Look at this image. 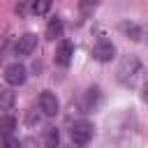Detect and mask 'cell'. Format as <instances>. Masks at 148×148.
I'll list each match as a JSON object with an SVG mask.
<instances>
[{
  "label": "cell",
  "instance_id": "cell-13",
  "mask_svg": "<svg viewBox=\"0 0 148 148\" xmlns=\"http://www.w3.org/2000/svg\"><path fill=\"white\" fill-rule=\"evenodd\" d=\"M60 146V132L58 127H46L44 130V148H58Z\"/></svg>",
  "mask_w": 148,
  "mask_h": 148
},
{
  "label": "cell",
  "instance_id": "cell-17",
  "mask_svg": "<svg viewBox=\"0 0 148 148\" xmlns=\"http://www.w3.org/2000/svg\"><path fill=\"white\" fill-rule=\"evenodd\" d=\"M28 123H30V125H35V123H39V116H35V113L30 111V113H28Z\"/></svg>",
  "mask_w": 148,
  "mask_h": 148
},
{
  "label": "cell",
  "instance_id": "cell-8",
  "mask_svg": "<svg viewBox=\"0 0 148 148\" xmlns=\"http://www.w3.org/2000/svg\"><path fill=\"white\" fill-rule=\"evenodd\" d=\"M35 46H37V35H35V32H25V35H21L18 42L14 44V53H16V56H30V53L35 51Z\"/></svg>",
  "mask_w": 148,
  "mask_h": 148
},
{
  "label": "cell",
  "instance_id": "cell-2",
  "mask_svg": "<svg viewBox=\"0 0 148 148\" xmlns=\"http://www.w3.org/2000/svg\"><path fill=\"white\" fill-rule=\"evenodd\" d=\"M69 136H72V143L76 146H88L95 136V127L90 120H76L69 130Z\"/></svg>",
  "mask_w": 148,
  "mask_h": 148
},
{
  "label": "cell",
  "instance_id": "cell-12",
  "mask_svg": "<svg viewBox=\"0 0 148 148\" xmlns=\"http://www.w3.org/2000/svg\"><path fill=\"white\" fill-rule=\"evenodd\" d=\"M14 104H16V95L9 88H2L0 90V111H12Z\"/></svg>",
  "mask_w": 148,
  "mask_h": 148
},
{
  "label": "cell",
  "instance_id": "cell-9",
  "mask_svg": "<svg viewBox=\"0 0 148 148\" xmlns=\"http://www.w3.org/2000/svg\"><path fill=\"white\" fill-rule=\"evenodd\" d=\"M118 28H120V32H123L127 39H132V42H141V37H143L141 25H136V23H132V21H123Z\"/></svg>",
  "mask_w": 148,
  "mask_h": 148
},
{
  "label": "cell",
  "instance_id": "cell-7",
  "mask_svg": "<svg viewBox=\"0 0 148 148\" xmlns=\"http://www.w3.org/2000/svg\"><path fill=\"white\" fill-rule=\"evenodd\" d=\"M72 58H74V44H72V42H67V39H62V42L56 46L53 60H56V65H58V67H69Z\"/></svg>",
  "mask_w": 148,
  "mask_h": 148
},
{
  "label": "cell",
  "instance_id": "cell-16",
  "mask_svg": "<svg viewBox=\"0 0 148 148\" xmlns=\"http://www.w3.org/2000/svg\"><path fill=\"white\" fill-rule=\"evenodd\" d=\"M0 148H21V143H18L14 136H7V139L2 141V146H0Z\"/></svg>",
  "mask_w": 148,
  "mask_h": 148
},
{
  "label": "cell",
  "instance_id": "cell-4",
  "mask_svg": "<svg viewBox=\"0 0 148 148\" xmlns=\"http://www.w3.org/2000/svg\"><path fill=\"white\" fill-rule=\"evenodd\" d=\"M5 81H7V86H23L25 83V79H28V69H25V65H21V62H12V65H7L5 67Z\"/></svg>",
  "mask_w": 148,
  "mask_h": 148
},
{
  "label": "cell",
  "instance_id": "cell-3",
  "mask_svg": "<svg viewBox=\"0 0 148 148\" xmlns=\"http://www.w3.org/2000/svg\"><path fill=\"white\" fill-rule=\"evenodd\" d=\"M102 104V90L97 86H90L81 92L79 97V106H81V113H95Z\"/></svg>",
  "mask_w": 148,
  "mask_h": 148
},
{
  "label": "cell",
  "instance_id": "cell-19",
  "mask_svg": "<svg viewBox=\"0 0 148 148\" xmlns=\"http://www.w3.org/2000/svg\"><path fill=\"white\" fill-rule=\"evenodd\" d=\"M79 148H81V146H79Z\"/></svg>",
  "mask_w": 148,
  "mask_h": 148
},
{
  "label": "cell",
  "instance_id": "cell-6",
  "mask_svg": "<svg viewBox=\"0 0 148 148\" xmlns=\"http://www.w3.org/2000/svg\"><path fill=\"white\" fill-rule=\"evenodd\" d=\"M37 104H39V111H42V116H46V118H53V116L60 111V102H58V97H56L51 90H44V92L39 95Z\"/></svg>",
  "mask_w": 148,
  "mask_h": 148
},
{
  "label": "cell",
  "instance_id": "cell-15",
  "mask_svg": "<svg viewBox=\"0 0 148 148\" xmlns=\"http://www.w3.org/2000/svg\"><path fill=\"white\" fill-rule=\"evenodd\" d=\"M49 9H51V0H32V12H35L37 16L46 14Z\"/></svg>",
  "mask_w": 148,
  "mask_h": 148
},
{
  "label": "cell",
  "instance_id": "cell-10",
  "mask_svg": "<svg viewBox=\"0 0 148 148\" xmlns=\"http://www.w3.org/2000/svg\"><path fill=\"white\" fill-rule=\"evenodd\" d=\"M62 32H65V25H62V18H58V16H53L51 21H49V25H46V39H60L62 37Z\"/></svg>",
  "mask_w": 148,
  "mask_h": 148
},
{
  "label": "cell",
  "instance_id": "cell-11",
  "mask_svg": "<svg viewBox=\"0 0 148 148\" xmlns=\"http://www.w3.org/2000/svg\"><path fill=\"white\" fill-rule=\"evenodd\" d=\"M14 130H16V118L9 113L0 116V136H12Z\"/></svg>",
  "mask_w": 148,
  "mask_h": 148
},
{
  "label": "cell",
  "instance_id": "cell-18",
  "mask_svg": "<svg viewBox=\"0 0 148 148\" xmlns=\"http://www.w3.org/2000/svg\"><path fill=\"white\" fill-rule=\"evenodd\" d=\"M141 95H143V99H146V102H148V81H146V83H143V92H141Z\"/></svg>",
  "mask_w": 148,
  "mask_h": 148
},
{
  "label": "cell",
  "instance_id": "cell-5",
  "mask_svg": "<svg viewBox=\"0 0 148 148\" xmlns=\"http://www.w3.org/2000/svg\"><path fill=\"white\" fill-rule=\"evenodd\" d=\"M113 56H116L113 42L106 39V37H99V39L95 42V46H92V58H95L97 62H109Z\"/></svg>",
  "mask_w": 148,
  "mask_h": 148
},
{
  "label": "cell",
  "instance_id": "cell-1",
  "mask_svg": "<svg viewBox=\"0 0 148 148\" xmlns=\"http://www.w3.org/2000/svg\"><path fill=\"white\" fill-rule=\"evenodd\" d=\"M143 74V65L136 56H125L120 62H118V69H116V79L125 86V88H134L139 83Z\"/></svg>",
  "mask_w": 148,
  "mask_h": 148
},
{
  "label": "cell",
  "instance_id": "cell-14",
  "mask_svg": "<svg viewBox=\"0 0 148 148\" xmlns=\"http://www.w3.org/2000/svg\"><path fill=\"white\" fill-rule=\"evenodd\" d=\"M97 5H99V0H79V12H81V16L88 18V16L97 9Z\"/></svg>",
  "mask_w": 148,
  "mask_h": 148
}]
</instances>
